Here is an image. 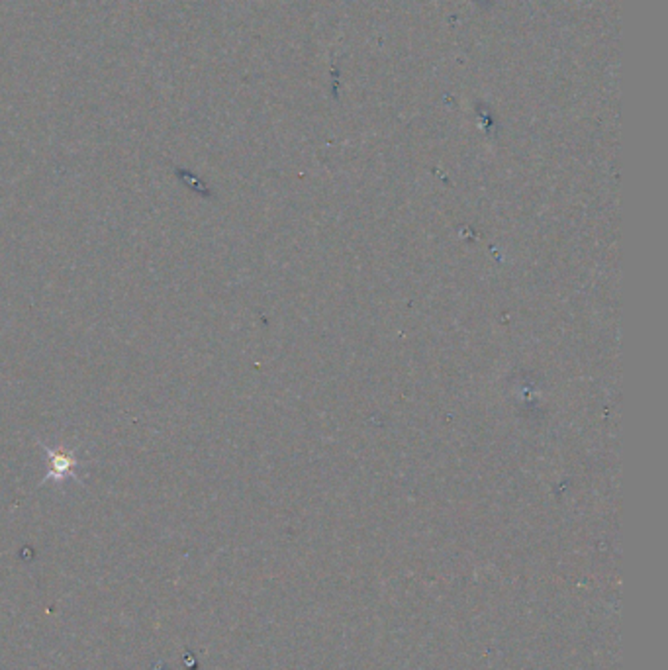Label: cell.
Masks as SVG:
<instances>
[{
	"label": "cell",
	"mask_w": 668,
	"mask_h": 670,
	"mask_svg": "<svg viewBox=\"0 0 668 670\" xmlns=\"http://www.w3.org/2000/svg\"><path fill=\"white\" fill-rule=\"evenodd\" d=\"M48 453H50V457H48V466H50L48 478H51V480H65L67 476L75 473L77 459L71 451L61 449V451H48Z\"/></svg>",
	"instance_id": "obj_1"
}]
</instances>
